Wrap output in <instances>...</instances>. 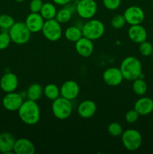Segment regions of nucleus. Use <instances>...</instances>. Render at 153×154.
<instances>
[{
    "instance_id": "4",
    "label": "nucleus",
    "mask_w": 153,
    "mask_h": 154,
    "mask_svg": "<svg viewBox=\"0 0 153 154\" xmlns=\"http://www.w3.org/2000/svg\"><path fill=\"white\" fill-rule=\"evenodd\" d=\"M11 42L16 45L26 44L31 38L32 32L27 28L25 23L15 22L8 30Z\"/></svg>"
},
{
    "instance_id": "35",
    "label": "nucleus",
    "mask_w": 153,
    "mask_h": 154,
    "mask_svg": "<svg viewBox=\"0 0 153 154\" xmlns=\"http://www.w3.org/2000/svg\"><path fill=\"white\" fill-rule=\"evenodd\" d=\"M73 2H71L68 3V4H67L66 5H64V8H65L66 9H68L72 14H73L74 13H75V12H76V3H73Z\"/></svg>"
},
{
    "instance_id": "1",
    "label": "nucleus",
    "mask_w": 153,
    "mask_h": 154,
    "mask_svg": "<svg viewBox=\"0 0 153 154\" xmlns=\"http://www.w3.org/2000/svg\"><path fill=\"white\" fill-rule=\"evenodd\" d=\"M18 114L20 120L24 123L29 126L37 124L40 119V110L35 101H24L18 110Z\"/></svg>"
},
{
    "instance_id": "16",
    "label": "nucleus",
    "mask_w": 153,
    "mask_h": 154,
    "mask_svg": "<svg viewBox=\"0 0 153 154\" xmlns=\"http://www.w3.org/2000/svg\"><path fill=\"white\" fill-rule=\"evenodd\" d=\"M13 152L16 154H33L35 152V147L30 140L19 138L15 141Z\"/></svg>"
},
{
    "instance_id": "15",
    "label": "nucleus",
    "mask_w": 153,
    "mask_h": 154,
    "mask_svg": "<svg viewBox=\"0 0 153 154\" xmlns=\"http://www.w3.org/2000/svg\"><path fill=\"white\" fill-rule=\"evenodd\" d=\"M75 49L77 54L81 57H90L94 51L93 41L82 36L77 42H75Z\"/></svg>"
},
{
    "instance_id": "28",
    "label": "nucleus",
    "mask_w": 153,
    "mask_h": 154,
    "mask_svg": "<svg viewBox=\"0 0 153 154\" xmlns=\"http://www.w3.org/2000/svg\"><path fill=\"white\" fill-rule=\"evenodd\" d=\"M107 131L108 133L112 137L121 136L124 132L122 126L117 122H112V123H110L107 127Z\"/></svg>"
},
{
    "instance_id": "6",
    "label": "nucleus",
    "mask_w": 153,
    "mask_h": 154,
    "mask_svg": "<svg viewBox=\"0 0 153 154\" xmlns=\"http://www.w3.org/2000/svg\"><path fill=\"white\" fill-rule=\"evenodd\" d=\"M122 142L126 150L135 151L140 147L142 142V137L140 132L134 129H128L123 132Z\"/></svg>"
},
{
    "instance_id": "23",
    "label": "nucleus",
    "mask_w": 153,
    "mask_h": 154,
    "mask_svg": "<svg viewBox=\"0 0 153 154\" xmlns=\"http://www.w3.org/2000/svg\"><path fill=\"white\" fill-rule=\"evenodd\" d=\"M57 10L55 5L51 2H45L43 4L40 14L45 20L55 19Z\"/></svg>"
},
{
    "instance_id": "26",
    "label": "nucleus",
    "mask_w": 153,
    "mask_h": 154,
    "mask_svg": "<svg viewBox=\"0 0 153 154\" xmlns=\"http://www.w3.org/2000/svg\"><path fill=\"white\" fill-rule=\"evenodd\" d=\"M14 23V19L10 15L6 14L0 15V29L4 31H8Z\"/></svg>"
},
{
    "instance_id": "5",
    "label": "nucleus",
    "mask_w": 153,
    "mask_h": 154,
    "mask_svg": "<svg viewBox=\"0 0 153 154\" xmlns=\"http://www.w3.org/2000/svg\"><path fill=\"white\" fill-rule=\"evenodd\" d=\"M52 111L58 120H66L71 115L73 105L70 100L61 96L52 101Z\"/></svg>"
},
{
    "instance_id": "25",
    "label": "nucleus",
    "mask_w": 153,
    "mask_h": 154,
    "mask_svg": "<svg viewBox=\"0 0 153 154\" xmlns=\"http://www.w3.org/2000/svg\"><path fill=\"white\" fill-rule=\"evenodd\" d=\"M132 89L134 93L137 96H143L146 94L148 89V86L144 79L142 78H136L134 80L133 84H132Z\"/></svg>"
},
{
    "instance_id": "7",
    "label": "nucleus",
    "mask_w": 153,
    "mask_h": 154,
    "mask_svg": "<svg viewBox=\"0 0 153 154\" xmlns=\"http://www.w3.org/2000/svg\"><path fill=\"white\" fill-rule=\"evenodd\" d=\"M41 32L44 36L50 42H57L61 38L62 35L61 24L56 19L45 21Z\"/></svg>"
},
{
    "instance_id": "10",
    "label": "nucleus",
    "mask_w": 153,
    "mask_h": 154,
    "mask_svg": "<svg viewBox=\"0 0 153 154\" xmlns=\"http://www.w3.org/2000/svg\"><path fill=\"white\" fill-rule=\"evenodd\" d=\"M23 97L20 93L11 92L8 93L2 99V105L7 111H18L23 103Z\"/></svg>"
},
{
    "instance_id": "30",
    "label": "nucleus",
    "mask_w": 153,
    "mask_h": 154,
    "mask_svg": "<svg viewBox=\"0 0 153 154\" xmlns=\"http://www.w3.org/2000/svg\"><path fill=\"white\" fill-rule=\"evenodd\" d=\"M139 51L140 53L142 56H144V57L151 56L152 53L153 51L152 45L150 42L145 41V42L140 44Z\"/></svg>"
},
{
    "instance_id": "12",
    "label": "nucleus",
    "mask_w": 153,
    "mask_h": 154,
    "mask_svg": "<svg viewBox=\"0 0 153 154\" xmlns=\"http://www.w3.org/2000/svg\"><path fill=\"white\" fill-rule=\"evenodd\" d=\"M80 93V86L76 81L69 80L62 84L60 87V95L68 100H74Z\"/></svg>"
},
{
    "instance_id": "37",
    "label": "nucleus",
    "mask_w": 153,
    "mask_h": 154,
    "mask_svg": "<svg viewBox=\"0 0 153 154\" xmlns=\"http://www.w3.org/2000/svg\"><path fill=\"white\" fill-rule=\"evenodd\" d=\"M16 2H24L25 0H15Z\"/></svg>"
},
{
    "instance_id": "36",
    "label": "nucleus",
    "mask_w": 153,
    "mask_h": 154,
    "mask_svg": "<svg viewBox=\"0 0 153 154\" xmlns=\"http://www.w3.org/2000/svg\"><path fill=\"white\" fill-rule=\"evenodd\" d=\"M74 0H52L53 3L58 5H66L68 3L71 2Z\"/></svg>"
},
{
    "instance_id": "8",
    "label": "nucleus",
    "mask_w": 153,
    "mask_h": 154,
    "mask_svg": "<svg viewBox=\"0 0 153 154\" xmlns=\"http://www.w3.org/2000/svg\"><path fill=\"white\" fill-rule=\"evenodd\" d=\"M98 10L94 0H79L76 2V13L82 19L90 20L95 15Z\"/></svg>"
},
{
    "instance_id": "18",
    "label": "nucleus",
    "mask_w": 153,
    "mask_h": 154,
    "mask_svg": "<svg viewBox=\"0 0 153 154\" xmlns=\"http://www.w3.org/2000/svg\"><path fill=\"white\" fill-rule=\"evenodd\" d=\"M97 106L92 100H84L81 102L77 108V112L82 118L89 119L95 114Z\"/></svg>"
},
{
    "instance_id": "22",
    "label": "nucleus",
    "mask_w": 153,
    "mask_h": 154,
    "mask_svg": "<svg viewBox=\"0 0 153 154\" xmlns=\"http://www.w3.org/2000/svg\"><path fill=\"white\" fill-rule=\"evenodd\" d=\"M64 36L66 39L70 42H76L82 37V32L81 27L77 26H72L66 29L64 32Z\"/></svg>"
},
{
    "instance_id": "39",
    "label": "nucleus",
    "mask_w": 153,
    "mask_h": 154,
    "mask_svg": "<svg viewBox=\"0 0 153 154\" xmlns=\"http://www.w3.org/2000/svg\"><path fill=\"white\" fill-rule=\"evenodd\" d=\"M152 6H153V0H152Z\"/></svg>"
},
{
    "instance_id": "27",
    "label": "nucleus",
    "mask_w": 153,
    "mask_h": 154,
    "mask_svg": "<svg viewBox=\"0 0 153 154\" xmlns=\"http://www.w3.org/2000/svg\"><path fill=\"white\" fill-rule=\"evenodd\" d=\"M72 17V14L69 11L68 9H66L65 8L61 9L58 11H57L55 19L60 24L62 23H68Z\"/></svg>"
},
{
    "instance_id": "9",
    "label": "nucleus",
    "mask_w": 153,
    "mask_h": 154,
    "mask_svg": "<svg viewBox=\"0 0 153 154\" xmlns=\"http://www.w3.org/2000/svg\"><path fill=\"white\" fill-rule=\"evenodd\" d=\"M126 23L130 26L141 24L145 18L143 10L139 6H130L124 11L123 14Z\"/></svg>"
},
{
    "instance_id": "20",
    "label": "nucleus",
    "mask_w": 153,
    "mask_h": 154,
    "mask_svg": "<svg viewBox=\"0 0 153 154\" xmlns=\"http://www.w3.org/2000/svg\"><path fill=\"white\" fill-rule=\"evenodd\" d=\"M134 109L140 115H148L153 111V100L148 97L140 98L135 102Z\"/></svg>"
},
{
    "instance_id": "13",
    "label": "nucleus",
    "mask_w": 153,
    "mask_h": 154,
    "mask_svg": "<svg viewBox=\"0 0 153 154\" xmlns=\"http://www.w3.org/2000/svg\"><path fill=\"white\" fill-rule=\"evenodd\" d=\"M19 85L17 76L12 72H7L0 79V88L6 93L14 92Z\"/></svg>"
},
{
    "instance_id": "2",
    "label": "nucleus",
    "mask_w": 153,
    "mask_h": 154,
    "mask_svg": "<svg viewBox=\"0 0 153 154\" xmlns=\"http://www.w3.org/2000/svg\"><path fill=\"white\" fill-rule=\"evenodd\" d=\"M120 70L124 79L132 81L139 78L142 72V64L135 57H128L124 58L120 65Z\"/></svg>"
},
{
    "instance_id": "38",
    "label": "nucleus",
    "mask_w": 153,
    "mask_h": 154,
    "mask_svg": "<svg viewBox=\"0 0 153 154\" xmlns=\"http://www.w3.org/2000/svg\"><path fill=\"white\" fill-rule=\"evenodd\" d=\"M152 59H153V51H152Z\"/></svg>"
},
{
    "instance_id": "33",
    "label": "nucleus",
    "mask_w": 153,
    "mask_h": 154,
    "mask_svg": "<svg viewBox=\"0 0 153 154\" xmlns=\"http://www.w3.org/2000/svg\"><path fill=\"white\" fill-rule=\"evenodd\" d=\"M140 114L135 111L134 109L130 110V111H128L125 114L124 116V119H125L126 122L128 123H134L139 119Z\"/></svg>"
},
{
    "instance_id": "14",
    "label": "nucleus",
    "mask_w": 153,
    "mask_h": 154,
    "mask_svg": "<svg viewBox=\"0 0 153 154\" xmlns=\"http://www.w3.org/2000/svg\"><path fill=\"white\" fill-rule=\"evenodd\" d=\"M44 22V19L40 13L32 12L27 16L25 24L32 33H37L41 31Z\"/></svg>"
},
{
    "instance_id": "3",
    "label": "nucleus",
    "mask_w": 153,
    "mask_h": 154,
    "mask_svg": "<svg viewBox=\"0 0 153 154\" xmlns=\"http://www.w3.org/2000/svg\"><path fill=\"white\" fill-rule=\"evenodd\" d=\"M82 32L83 37L92 41L100 38L104 34L105 26L103 23L97 19L89 20L82 26Z\"/></svg>"
},
{
    "instance_id": "11",
    "label": "nucleus",
    "mask_w": 153,
    "mask_h": 154,
    "mask_svg": "<svg viewBox=\"0 0 153 154\" xmlns=\"http://www.w3.org/2000/svg\"><path fill=\"white\" fill-rule=\"evenodd\" d=\"M123 75L119 68L110 67L106 69L103 74V80L104 83L111 87H116L122 84Z\"/></svg>"
},
{
    "instance_id": "29",
    "label": "nucleus",
    "mask_w": 153,
    "mask_h": 154,
    "mask_svg": "<svg viewBox=\"0 0 153 154\" xmlns=\"http://www.w3.org/2000/svg\"><path fill=\"white\" fill-rule=\"evenodd\" d=\"M126 24L125 19L122 14H117L114 16L111 20V25L116 29H120L123 28Z\"/></svg>"
},
{
    "instance_id": "34",
    "label": "nucleus",
    "mask_w": 153,
    "mask_h": 154,
    "mask_svg": "<svg viewBox=\"0 0 153 154\" xmlns=\"http://www.w3.org/2000/svg\"><path fill=\"white\" fill-rule=\"evenodd\" d=\"M43 4L42 0H32L29 4L30 11L34 13H40Z\"/></svg>"
},
{
    "instance_id": "31",
    "label": "nucleus",
    "mask_w": 153,
    "mask_h": 154,
    "mask_svg": "<svg viewBox=\"0 0 153 154\" xmlns=\"http://www.w3.org/2000/svg\"><path fill=\"white\" fill-rule=\"evenodd\" d=\"M11 39L8 31H3L0 33V51L6 49L10 45Z\"/></svg>"
},
{
    "instance_id": "32",
    "label": "nucleus",
    "mask_w": 153,
    "mask_h": 154,
    "mask_svg": "<svg viewBox=\"0 0 153 154\" xmlns=\"http://www.w3.org/2000/svg\"><path fill=\"white\" fill-rule=\"evenodd\" d=\"M122 0H103V4L110 11L116 10L121 5Z\"/></svg>"
},
{
    "instance_id": "24",
    "label": "nucleus",
    "mask_w": 153,
    "mask_h": 154,
    "mask_svg": "<svg viewBox=\"0 0 153 154\" xmlns=\"http://www.w3.org/2000/svg\"><path fill=\"white\" fill-rule=\"evenodd\" d=\"M44 95L50 100H55L60 96V89L54 84H49L44 88Z\"/></svg>"
},
{
    "instance_id": "17",
    "label": "nucleus",
    "mask_w": 153,
    "mask_h": 154,
    "mask_svg": "<svg viewBox=\"0 0 153 154\" xmlns=\"http://www.w3.org/2000/svg\"><path fill=\"white\" fill-rule=\"evenodd\" d=\"M128 35L132 42L137 44H140L146 41L148 36L147 31L140 24L131 26L128 31Z\"/></svg>"
},
{
    "instance_id": "21",
    "label": "nucleus",
    "mask_w": 153,
    "mask_h": 154,
    "mask_svg": "<svg viewBox=\"0 0 153 154\" xmlns=\"http://www.w3.org/2000/svg\"><path fill=\"white\" fill-rule=\"evenodd\" d=\"M43 95L44 88L41 87V85L37 83L31 84L26 91L27 99L29 100L35 101V102L39 100Z\"/></svg>"
},
{
    "instance_id": "19",
    "label": "nucleus",
    "mask_w": 153,
    "mask_h": 154,
    "mask_svg": "<svg viewBox=\"0 0 153 154\" xmlns=\"http://www.w3.org/2000/svg\"><path fill=\"white\" fill-rule=\"evenodd\" d=\"M15 141L16 139L10 132H2L0 134V153L4 154L14 153Z\"/></svg>"
}]
</instances>
